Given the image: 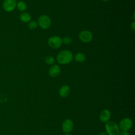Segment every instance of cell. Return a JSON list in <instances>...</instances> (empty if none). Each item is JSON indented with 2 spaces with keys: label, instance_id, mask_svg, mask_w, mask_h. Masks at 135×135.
<instances>
[{
  "label": "cell",
  "instance_id": "23",
  "mask_svg": "<svg viewBox=\"0 0 135 135\" xmlns=\"http://www.w3.org/2000/svg\"><path fill=\"white\" fill-rule=\"evenodd\" d=\"M133 20H134V12H133Z\"/></svg>",
  "mask_w": 135,
  "mask_h": 135
},
{
  "label": "cell",
  "instance_id": "5",
  "mask_svg": "<svg viewBox=\"0 0 135 135\" xmlns=\"http://www.w3.org/2000/svg\"><path fill=\"white\" fill-rule=\"evenodd\" d=\"M17 0H5L2 4L3 9L7 12L13 11L16 7Z\"/></svg>",
  "mask_w": 135,
  "mask_h": 135
},
{
  "label": "cell",
  "instance_id": "10",
  "mask_svg": "<svg viewBox=\"0 0 135 135\" xmlns=\"http://www.w3.org/2000/svg\"><path fill=\"white\" fill-rule=\"evenodd\" d=\"M111 118V112L108 109L102 110L99 115V120L102 123H106L109 121Z\"/></svg>",
  "mask_w": 135,
  "mask_h": 135
},
{
  "label": "cell",
  "instance_id": "22",
  "mask_svg": "<svg viewBox=\"0 0 135 135\" xmlns=\"http://www.w3.org/2000/svg\"><path fill=\"white\" fill-rule=\"evenodd\" d=\"M102 1H103V2H108L110 0H101Z\"/></svg>",
  "mask_w": 135,
  "mask_h": 135
},
{
  "label": "cell",
  "instance_id": "20",
  "mask_svg": "<svg viewBox=\"0 0 135 135\" xmlns=\"http://www.w3.org/2000/svg\"><path fill=\"white\" fill-rule=\"evenodd\" d=\"M97 135H108V134L105 132H100L99 133H98Z\"/></svg>",
  "mask_w": 135,
  "mask_h": 135
},
{
  "label": "cell",
  "instance_id": "19",
  "mask_svg": "<svg viewBox=\"0 0 135 135\" xmlns=\"http://www.w3.org/2000/svg\"><path fill=\"white\" fill-rule=\"evenodd\" d=\"M130 28L132 31H134L135 30V22L133 21L132 22H131V24H130Z\"/></svg>",
  "mask_w": 135,
  "mask_h": 135
},
{
  "label": "cell",
  "instance_id": "18",
  "mask_svg": "<svg viewBox=\"0 0 135 135\" xmlns=\"http://www.w3.org/2000/svg\"><path fill=\"white\" fill-rule=\"evenodd\" d=\"M118 135H130V133L128 132V131L121 130L119 132Z\"/></svg>",
  "mask_w": 135,
  "mask_h": 135
},
{
  "label": "cell",
  "instance_id": "13",
  "mask_svg": "<svg viewBox=\"0 0 135 135\" xmlns=\"http://www.w3.org/2000/svg\"><path fill=\"white\" fill-rule=\"evenodd\" d=\"M73 57L75 61L78 63H83L85 61L86 59L85 55L82 52L76 53Z\"/></svg>",
  "mask_w": 135,
  "mask_h": 135
},
{
  "label": "cell",
  "instance_id": "9",
  "mask_svg": "<svg viewBox=\"0 0 135 135\" xmlns=\"http://www.w3.org/2000/svg\"><path fill=\"white\" fill-rule=\"evenodd\" d=\"M61 72V69L57 64L52 65L49 69V74L51 77L55 78L58 76Z\"/></svg>",
  "mask_w": 135,
  "mask_h": 135
},
{
  "label": "cell",
  "instance_id": "15",
  "mask_svg": "<svg viewBox=\"0 0 135 135\" xmlns=\"http://www.w3.org/2000/svg\"><path fill=\"white\" fill-rule=\"evenodd\" d=\"M44 61H45V62L47 64L51 65L54 64V63L55 62V60L54 57L53 56H51V55L46 56L45 57Z\"/></svg>",
  "mask_w": 135,
  "mask_h": 135
},
{
  "label": "cell",
  "instance_id": "14",
  "mask_svg": "<svg viewBox=\"0 0 135 135\" xmlns=\"http://www.w3.org/2000/svg\"><path fill=\"white\" fill-rule=\"evenodd\" d=\"M17 9L22 12H25L27 8V6L26 3L23 1H20L17 2V4H16V7Z\"/></svg>",
  "mask_w": 135,
  "mask_h": 135
},
{
  "label": "cell",
  "instance_id": "16",
  "mask_svg": "<svg viewBox=\"0 0 135 135\" xmlns=\"http://www.w3.org/2000/svg\"><path fill=\"white\" fill-rule=\"evenodd\" d=\"M27 26L31 30H34V29H36L37 27L38 23L35 21L31 20L30 22H28Z\"/></svg>",
  "mask_w": 135,
  "mask_h": 135
},
{
  "label": "cell",
  "instance_id": "7",
  "mask_svg": "<svg viewBox=\"0 0 135 135\" xmlns=\"http://www.w3.org/2000/svg\"><path fill=\"white\" fill-rule=\"evenodd\" d=\"M132 124V121L130 118H124L120 121L119 127L121 130L128 131L131 128Z\"/></svg>",
  "mask_w": 135,
  "mask_h": 135
},
{
  "label": "cell",
  "instance_id": "11",
  "mask_svg": "<svg viewBox=\"0 0 135 135\" xmlns=\"http://www.w3.org/2000/svg\"><path fill=\"white\" fill-rule=\"evenodd\" d=\"M70 92V88L69 86L67 85H64L62 86L59 89V95L62 98H65L69 95Z\"/></svg>",
  "mask_w": 135,
  "mask_h": 135
},
{
  "label": "cell",
  "instance_id": "8",
  "mask_svg": "<svg viewBox=\"0 0 135 135\" xmlns=\"http://www.w3.org/2000/svg\"><path fill=\"white\" fill-rule=\"evenodd\" d=\"M73 123L71 119H66L62 123V129L64 133H69L73 130Z\"/></svg>",
  "mask_w": 135,
  "mask_h": 135
},
{
  "label": "cell",
  "instance_id": "6",
  "mask_svg": "<svg viewBox=\"0 0 135 135\" xmlns=\"http://www.w3.org/2000/svg\"><path fill=\"white\" fill-rule=\"evenodd\" d=\"M79 38L81 41L84 43H89L93 38L92 33L88 30H83L79 34Z\"/></svg>",
  "mask_w": 135,
  "mask_h": 135
},
{
  "label": "cell",
  "instance_id": "1",
  "mask_svg": "<svg viewBox=\"0 0 135 135\" xmlns=\"http://www.w3.org/2000/svg\"><path fill=\"white\" fill-rule=\"evenodd\" d=\"M73 59L72 52L68 50H62L56 56V61L60 64H68L70 63Z\"/></svg>",
  "mask_w": 135,
  "mask_h": 135
},
{
  "label": "cell",
  "instance_id": "3",
  "mask_svg": "<svg viewBox=\"0 0 135 135\" xmlns=\"http://www.w3.org/2000/svg\"><path fill=\"white\" fill-rule=\"evenodd\" d=\"M38 25L42 29H48L51 25V20L47 15H42L37 20Z\"/></svg>",
  "mask_w": 135,
  "mask_h": 135
},
{
  "label": "cell",
  "instance_id": "4",
  "mask_svg": "<svg viewBox=\"0 0 135 135\" xmlns=\"http://www.w3.org/2000/svg\"><path fill=\"white\" fill-rule=\"evenodd\" d=\"M47 44L51 49H57L62 44V39L59 36L54 35L49 38Z\"/></svg>",
  "mask_w": 135,
  "mask_h": 135
},
{
  "label": "cell",
  "instance_id": "17",
  "mask_svg": "<svg viewBox=\"0 0 135 135\" xmlns=\"http://www.w3.org/2000/svg\"><path fill=\"white\" fill-rule=\"evenodd\" d=\"M72 38L69 36H65L62 39V43L64 44L65 45H69L72 43Z\"/></svg>",
  "mask_w": 135,
  "mask_h": 135
},
{
  "label": "cell",
  "instance_id": "2",
  "mask_svg": "<svg viewBox=\"0 0 135 135\" xmlns=\"http://www.w3.org/2000/svg\"><path fill=\"white\" fill-rule=\"evenodd\" d=\"M106 133L108 135H118L120 128L118 124L113 121H109L105 125Z\"/></svg>",
  "mask_w": 135,
  "mask_h": 135
},
{
  "label": "cell",
  "instance_id": "21",
  "mask_svg": "<svg viewBox=\"0 0 135 135\" xmlns=\"http://www.w3.org/2000/svg\"><path fill=\"white\" fill-rule=\"evenodd\" d=\"M64 135H72V134L71 133H66Z\"/></svg>",
  "mask_w": 135,
  "mask_h": 135
},
{
  "label": "cell",
  "instance_id": "12",
  "mask_svg": "<svg viewBox=\"0 0 135 135\" xmlns=\"http://www.w3.org/2000/svg\"><path fill=\"white\" fill-rule=\"evenodd\" d=\"M19 18L21 22L23 23H28L31 20L32 16L29 13L23 12L20 14Z\"/></svg>",
  "mask_w": 135,
  "mask_h": 135
}]
</instances>
